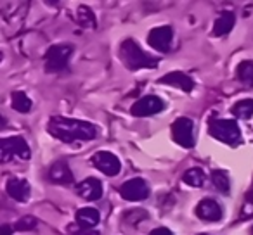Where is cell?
Here are the masks:
<instances>
[{
	"label": "cell",
	"mask_w": 253,
	"mask_h": 235,
	"mask_svg": "<svg viewBox=\"0 0 253 235\" xmlns=\"http://www.w3.org/2000/svg\"><path fill=\"white\" fill-rule=\"evenodd\" d=\"M71 232H73V235H99V232L92 230V228H80V230H77L75 227H71Z\"/></svg>",
	"instance_id": "obj_26"
},
{
	"label": "cell",
	"mask_w": 253,
	"mask_h": 235,
	"mask_svg": "<svg viewBox=\"0 0 253 235\" xmlns=\"http://www.w3.org/2000/svg\"><path fill=\"white\" fill-rule=\"evenodd\" d=\"M208 132L213 138L224 142L229 145H238L241 144V132L236 123V120H210L208 123Z\"/></svg>",
	"instance_id": "obj_3"
},
{
	"label": "cell",
	"mask_w": 253,
	"mask_h": 235,
	"mask_svg": "<svg viewBox=\"0 0 253 235\" xmlns=\"http://www.w3.org/2000/svg\"><path fill=\"white\" fill-rule=\"evenodd\" d=\"M160 83L180 88L182 92H191V90H193V87H194L193 78H189L187 74L180 73V71H173V73L165 74L163 78H160Z\"/></svg>",
	"instance_id": "obj_13"
},
{
	"label": "cell",
	"mask_w": 253,
	"mask_h": 235,
	"mask_svg": "<svg viewBox=\"0 0 253 235\" xmlns=\"http://www.w3.org/2000/svg\"><path fill=\"white\" fill-rule=\"evenodd\" d=\"M2 232H4V235H11V227H9V225H4V227H2Z\"/></svg>",
	"instance_id": "obj_28"
},
{
	"label": "cell",
	"mask_w": 253,
	"mask_h": 235,
	"mask_svg": "<svg viewBox=\"0 0 253 235\" xmlns=\"http://www.w3.org/2000/svg\"><path fill=\"white\" fill-rule=\"evenodd\" d=\"M73 47L71 45H54L45 54V69L50 73H59L68 66Z\"/></svg>",
	"instance_id": "obj_5"
},
{
	"label": "cell",
	"mask_w": 253,
	"mask_h": 235,
	"mask_svg": "<svg viewBox=\"0 0 253 235\" xmlns=\"http://www.w3.org/2000/svg\"><path fill=\"white\" fill-rule=\"evenodd\" d=\"M101 221V214L94 207H82L77 211V223L80 228H94Z\"/></svg>",
	"instance_id": "obj_16"
},
{
	"label": "cell",
	"mask_w": 253,
	"mask_h": 235,
	"mask_svg": "<svg viewBox=\"0 0 253 235\" xmlns=\"http://www.w3.org/2000/svg\"><path fill=\"white\" fill-rule=\"evenodd\" d=\"M52 137L63 142H77V140H92L97 137V130L92 123L80 120H71L63 116H54L47 127Z\"/></svg>",
	"instance_id": "obj_1"
},
{
	"label": "cell",
	"mask_w": 253,
	"mask_h": 235,
	"mask_svg": "<svg viewBox=\"0 0 253 235\" xmlns=\"http://www.w3.org/2000/svg\"><path fill=\"white\" fill-rule=\"evenodd\" d=\"M12 107L18 112H28L32 109V101L25 92H14L12 94Z\"/></svg>",
	"instance_id": "obj_21"
},
{
	"label": "cell",
	"mask_w": 253,
	"mask_h": 235,
	"mask_svg": "<svg viewBox=\"0 0 253 235\" xmlns=\"http://www.w3.org/2000/svg\"><path fill=\"white\" fill-rule=\"evenodd\" d=\"M172 138L180 147L191 149L194 145V125L189 118H179L172 125Z\"/></svg>",
	"instance_id": "obj_6"
},
{
	"label": "cell",
	"mask_w": 253,
	"mask_h": 235,
	"mask_svg": "<svg viewBox=\"0 0 253 235\" xmlns=\"http://www.w3.org/2000/svg\"><path fill=\"white\" fill-rule=\"evenodd\" d=\"M165 109V102L162 101L156 95H148V97H142L141 101H137L132 105V114L139 116V118H144V116H153L158 114L160 111Z\"/></svg>",
	"instance_id": "obj_7"
},
{
	"label": "cell",
	"mask_w": 253,
	"mask_h": 235,
	"mask_svg": "<svg viewBox=\"0 0 253 235\" xmlns=\"http://www.w3.org/2000/svg\"><path fill=\"white\" fill-rule=\"evenodd\" d=\"M77 192L87 201H97L102 197V183L97 178H87L77 185Z\"/></svg>",
	"instance_id": "obj_12"
},
{
	"label": "cell",
	"mask_w": 253,
	"mask_h": 235,
	"mask_svg": "<svg viewBox=\"0 0 253 235\" xmlns=\"http://www.w3.org/2000/svg\"><path fill=\"white\" fill-rule=\"evenodd\" d=\"M201 235H207V234H201Z\"/></svg>",
	"instance_id": "obj_30"
},
{
	"label": "cell",
	"mask_w": 253,
	"mask_h": 235,
	"mask_svg": "<svg viewBox=\"0 0 253 235\" xmlns=\"http://www.w3.org/2000/svg\"><path fill=\"white\" fill-rule=\"evenodd\" d=\"M35 225H37V220L33 216H23L21 220L16 223V230H19V232H25V230H32V228H35Z\"/></svg>",
	"instance_id": "obj_25"
},
{
	"label": "cell",
	"mask_w": 253,
	"mask_h": 235,
	"mask_svg": "<svg viewBox=\"0 0 253 235\" xmlns=\"http://www.w3.org/2000/svg\"><path fill=\"white\" fill-rule=\"evenodd\" d=\"M49 178L52 180L54 183H71L73 182V175H71V169L68 168V165L64 161H57L50 166L49 169Z\"/></svg>",
	"instance_id": "obj_15"
},
{
	"label": "cell",
	"mask_w": 253,
	"mask_h": 235,
	"mask_svg": "<svg viewBox=\"0 0 253 235\" xmlns=\"http://www.w3.org/2000/svg\"><path fill=\"white\" fill-rule=\"evenodd\" d=\"M238 80L246 87H253V61H243L238 66Z\"/></svg>",
	"instance_id": "obj_19"
},
{
	"label": "cell",
	"mask_w": 253,
	"mask_h": 235,
	"mask_svg": "<svg viewBox=\"0 0 253 235\" xmlns=\"http://www.w3.org/2000/svg\"><path fill=\"white\" fill-rule=\"evenodd\" d=\"M0 156L2 161L7 163L11 159H28L30 149L25 138L21 137H9L0 140Z\"/></svg>",
	"instance_id": "obj_4"
},
{
	"label": "cell",
	"mask_w": 253,
	"mask_h": 235,
	"mask_svg": "<svg viewBox=\"0 0 253 235\" xmlns=\"http://www.w3.org/2000/svg\"><path fill=\"white\" fill-rule=\"evenodd\" d=\"M205 178H207V176H205L203 169H200V168H191L182 175V182L191 187H201L205 183Z\"/></svg>",
	"instance_id": "obj_20"
},
{
	"label": "cell",
	"mask_w": 253,
	"mask_h": 235,
	"mask_svg": "<svg viewBox=\"0 0 253 235\" xmlns=\"http://www.w3.org/2000/svg\"><path fill=\"white\" fill-rule=\"evenodd\" d=\"M78 23H80L84 28H95V16L87 5H82L78 9Z\"/></svg>",
	"instance_id": "obj_22"
},
{
	"label": "cell",
	"mask_w": 253,
	"mask_h": 235,
	"mask_svg": "<svg viewBox=\"0 0 253 235\" xmlns=\"http://www.w3.org/2000/svg\"><path fill=\"white\" fill-rule=\"evenodd\" d=\"M252 235H253V228H252Z\"/></svg>",
	"instance_id": "obj_29"
},
{
	"label": "cell",
	"mask_w": 253,
	"mask_h": 235,
	"mask_svg": "<svg viewBox=\"0 0 253 235\" xmlns=\"http://www.w3.org/2000/svg\"><path fill=\"white\" fill-rule=\"evenodd\" d=\"M149 235H172V232L165 227H160V228H156V230H153Z\"/></svg>",
	"instance_id": "obj_27"
},
{
	"label": "cell",
	"mask_w": 253,
	"mask_h": 235,
	"mask_svg": "<svg viewBox=\"0 0 253 235\" xmlns=\"http://www.w3.org/2000/svg\"><path fill=\"white\" fill-rule=\"evenodd\" d=\"M211 182H213V185L217 187L220 192H224V194L229 192V187H231V183H229V176L225 175L224 171H220V169H215V171L211 173Z\"/></svg>",
	"instance_id": "obj_23"
},
{
	"label": "cell",
	"mask_w": 253,
	"mask_h": 235,
	"mask_svg": "<svg viewBox=\"0 0 253 235\" xmlns=\"http://www.w3.org/2000/svg\"><path fill=\"white\" fill-rule=\"evenodd\" d=\"M234 14H232L231 11H224L220 16L217 18V21H215L213 25V35L215 36H224L227 35L229 32H231L232 28H234Z\"/></svg>",
	"instance_id": "obj_17"
},
{
	"label": "cell",
	"mask_w": 253,
	"mask_h": 235,
	"mask_svg": "<svg viewBox=\"0 0 253 235\" xmlns=\"http://www.w3.org/2000/svg\"><path fill=\"white\" fill-rule=\"evenodd\" d=\"M120 196L126 201H142L149 196L148 183L141 178H132L120 187Z\"/></svg>",
	"instance_id": "obj_8"
},
{
	"label": "cell",
	"mask_w": 253,
	"mask_h": 235,
	"mask_svg": "<svg viewBox=\"0 0 253 235\" xmlns=\"http://www.w3.org/2000/svg\"><path fill=\"white\" fill-rule=\"evenodd\" d=\"M196 214L200 220L203 221H218L222 218V207L217 201L213 199H203L200 204L196 206Z\"/></svg>",
	"instance_id": "obj_11"
},
{
	"label": "cell",
	"mask_w": 253,
	"mask_h": 235,
	"mask_svg": "<svg viewBox=\"0 0 253 235\" xmlns=\"http://www.w3.org/2000/svg\"><path fill=\"white\" fill-rule=\"evenodd\" d=\"M92 163H94V166L99 171H102L108 176H116L120 173V169H122V165H120L118 158H116L115 154H111V152H106V151L97 152V154L92 158Z\"/></svg>",
	"instance_id": "obj_9"
},
{
	"label": "cell",
	"mask_w": 253,
	"mask_h": 235,
	"mask_svg": "<svg viewBox=\"0 0 253 235\" xmlns=\"http://www.w3.org/2000/svg\"><path fill=\"white\" fill-rule=\"evenodd\" d=\"M241 216L243 218H253V189L246 194L245 202H243V209H241Z\"/></svg>",
	"instance_id": "obj_24"
},
{
	"label": "cell",
	"mask_w": 253,
	"mask_h": 235,
	"mask_svg": "<svg viewBox=\"0 0 253 235\" xmlns=\"http://www.w3.org/2000/svg\"><path fill=\"white\" fill-rule=\"evenodd\" d=\"M232 114L239 120H250L253 116V99H243L232 105Z\"/></svg>",
	"instance_id": "obj_18"
},
{
	"label": "cell",
	"mask_w": 253,
	"mask_h": 235,
	"mask_svg": "<svg viewBox=\"0 0 253 235\" xmlns=\"http://www.w3.org/2000/svg\"><path fill=\"white\" fill-rule=\"evenodd\" d=\"M172 28L170 26H160V28H155L149 32L148 43L153 49L160 50V52H169L170 47H172Z\"/></svg>",
	"instance_id": "obj_10"
},
{
	"label": "cell",
	"mask_w": 253,
	"mask_h": 235,
	"mask_svg": "<svg viewBox=\"0 0 253 235\" xmlns=\"http://www.w3.org/2000/svg\"><path fill=\"white\" fill-rule=\"evenodd\" d=\"M120 59L128 69L137 71L142 67H156L158 66V57H153L146 54L134 40H125L120 45Z\"/></svg>",
	"instance_id": "obj_2"
},
{
	"label": "cell",
	"mask_w": 253,
	"mask_h": 235,
	"mask_svg": "<svg viewBox=\"0 0 253 235\" xmlns=\"http://www.w3.org/2000/svg\"><path fill=\"white\" fill-rule=\"evenodd\" d=\"M7 194L18 202H25L28 201L32 189H30V183L23 178H11L7 182Z\"/></svg>",
	"instance_id": "obj_14"
}]
</instances>
